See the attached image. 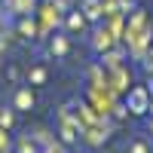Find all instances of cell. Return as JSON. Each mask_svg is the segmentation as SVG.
<instances>
[{
    "instance_id": "1",
    "label": "cell",
    "mask_w": 153,
    "mask_h": 153,
    "mask_svg": "<svg viewBox=\"0 0 153 153\" xmlns=\"http://www.w3.org/2000/svg\"><path fill=\"white\" fill-rule=\"evenodd\" d=\"M129 104H132V110H135V113H144V110H147V95L141 92V89H138V92H132Z\"/></svg>"
},
{
    "instance_id": "2",
    "label": "cell",
    "mask_w": 153,
    "mask_h": 153,
    "mask_svg": "<svg viewBox=\"0 0 153 153\" xmlns=\"http://www.w3.org/2000/svg\"><path fill=\"white\" fill-rule=\"evenodd\" d=\"M31 101H34V98H31V92H28V89H22V92L16 95V104H19L22 110H25V107H31Z\"/></svg>"
},
{
    "instance_id": "3",
    "label": "cell",
    "mask_w": 153,
    "mask_h": 153,
    "mask_svg": "<svg viewBox=\"0 0 153 153\" xmlns=\"http://www.w3.org/2000/svg\"><path fill=\"white\" fill-rule=\"evenodd\" d=\"M6 147H9V138H6L3 132H0V153H6Z\"/></svg>"
},
{
    "instance_id": "4",
    "label": "cell",
    "mask_w": 153,
    "mask_h": 153,
    "mask_svg": "<svg viewBox=\"0 0 153 153\" xmlns=\"http://www.w3.org/2000/svg\"><path fill=\"white\" fill-rule=\"evenodd\" d=\"M31 76H34V83H43V76H46V74H43V71H40V68H37V71H34V74H31Z\"/></svg>"
},
{
    "instance_id": "5",
    "label": "cell",
    "mask_w": 153,
    "mask_h": 153,
    "mask_svg": "<svg viewBox=\"0 0 153 153\" xmlns=\"http://www.w3.org/2000/svg\"><path fill=\"white\" fill-rule=\"evenodd\" d=\"M132 153H147V150H144V144H135V147H132Z\"/></svg>"
}]
</instances>
